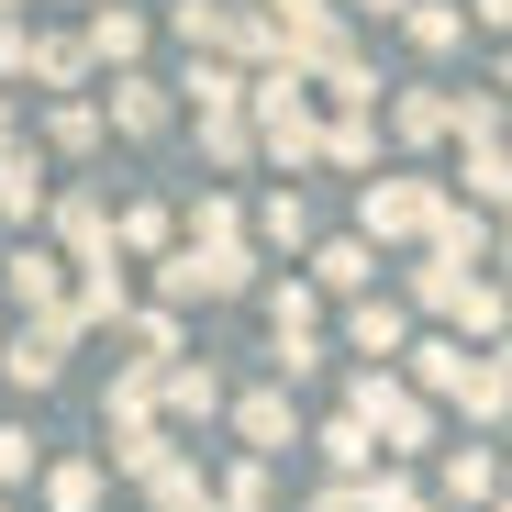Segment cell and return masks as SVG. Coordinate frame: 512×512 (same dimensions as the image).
<instances>
[{"instance_id":"obj_2","label":"cell","mask_w":512,"mask_h":512,"mask_svg":"<svg viewBox=\"0 0 512 512\" xmlns=\"http://www.w3.org/2000/svg\"><path fill=\"white\" fill-rule=\"evenodd\" d=\"M256 268H268V256H256L245 234H223V245H167V256H156V312H190V301H245V290H256Z\"/></svg>"},{"instance_id":"obj_23","label":"cell","mask_w":512,"mask_h":512,"mask_svg":"<svg viewBox=\"0 0 512 512\" xmlns=\"http://www.w3.org/2000/svg\"><path fill=\"white\" fill-rule=\"evenodd\" d=\"M501 401H512V379H501V346H468V379H457L468 435H490V423H501Z\"/></svg>"},{"instance_id":"obj_41","label":"cell","mask_w":512,"mask_h":512,"mask_svg":"<svg viewBox=\"0 0 512 512\" xmlns=\"http://www.w3.org/2000/svg\"><path fill=\"white\" fill-rule=\"evenodd\" d=\"M457 12H468L479 34H501V23H512V0H457Z\"/></svg>"},{"instance_id":"obj_43","label":"cell","mask_w":512,"mask_h":512,"mask_svg":"<svg viewBox=\"0 0 512 512\" xmlns=\"http://www.w3.org/2000/svg\"><path fill=\"white\" fill-rule=\"evenodd\" d=\"M357 12H379V23H401V0H357Z\"/></svg>"},{"instance_id":"obj_24","label":"cell","mask_w":512,"mask_h":512,"mask_svg":"<svg viewBox=\"0 0 512 512\" xmlns=\"http://www.w3.org/2000/svg\"><path fill=\"white\" fill-rule=\"evenodd\" d=\"M34 479H45L56 512H101V501H112V468H101V457H56V468H34Z\"/></svg>"},{"instance_id":"obj_44","label":"cell","mask_w":512,"mask_h":512,"mask_svg":"<svg viewBox=\"0 0 512 512\" xmlns=\"http://www.w3.org/2000/svg\"><path fill=\"white\" fill-rule=\"evenodd\" d=\"M0 23H23V0H0Z\"/></svg>"},{"instance_id":"obj_14","label":"cell","mask_w":512,"mask_h":512,"mask_svg":"<svg viewBox=\"0 0 512 512\" xmlns=\"http://www.w3.org/2000/svg\"><path fill=\"white\" fill-rule=\"evenodd\" d=\"M0 290H12V301H23V312H56V301H67V256H56V245H34V234H23V245H12V256H0Z\"/></svg>"},{"instance_id":"obj_42","label":"cell","mask_w":512,"mask_h":512,"mask_svg":"<svg viewBox=\"0 0 512 512\" xmlns=\"http://www.w3.org/2000/svg\"><path fill=\"white\" fill-rule=\"evenodd\" d=\"M12 134H23V112H12V90H0V145H12Z\"/></svg>"},{"instance_id":"obj_6","label":"cell","mask_w":512,"mask_h":512,"mask_svg":"<svg viewBox=\"0 0 512 512\" xmlns=\"http://www.w3.org/2000/svg\"><path fill=\"white\" fill-rule=\"evenodd\" d=\"M301 279H312V301H368V290H379V245H368V234H312Z\"/></svg>"},{"instance_id":"obj_19","label":"cell","mask_w":512,"mask_h":512,"mask_svg":"<svg viewBox=\"0 0 512 512\" xmlns=\"http://www.w3.org/2000/svg\"><path fill=\"white\" fill-rule=\"evenodd\" d=\"M301 446H323V468H334V479H368V468H379V446H368V423H357V412L301 423Z\"/></svg>"},{"instance_id":"obj_25","label":"cell","mask_w":512,"mask_h":512,"mask_svg":"<svg viewBox=\"0 0 512 512\" xmlns=\"http://www.w3.org/2000/svg\"><path fill=\"white\" fill-rule=\"evenodd\" d=\"M156 379H167V368H112V390H101V423H112V435H145V423H156Z\"/></svg>"},{"instance_id":"obj_29","label":"cell","mask_w":512,"mask_h":512,"mask_svg":"<svg viewBox=\"0 0 512 512\" xmlns=\"http://www.w3.org/2000/svg\"><path fill=\"white\" fill-rule=\"evenodd\" d=\"M223 23H234V0H179V12H167V34L190 56H223Z\"/></svg>"},{"instance_id":"obj_7","label":"cell","mask_w":512,"mask_h":512,"mask_svg":"<svg viewBox=\"0 0 512 512\" xmlns=\"http://www.w3.org/2000/svg\"><path fill=\"white\" fill-rule=\"evenodd\" d=\"M234 435H245L234 457H256V468L290 457V446H301V401H290L279 379H268V390H245V401H234Z\"/></svg>"},{"instance_id":"obj_11","label":"cell","mask_w":512,"mask_h":512,"mask_svg":"<svg viewBox=\"0 0 512 512\" xmlns=\"http://www.w3.org/2000/svg\"><path fill=\"white\" fill-rule=\"evenodd\" d=\"M45 201H56V179H45V156L12 134V145H0V223H12V234H34L45 223Z\"/></svg>"},{"instance_id":"obj_9","label":"cell","mask_w":512,"mask_h":512,"mask_svg":"<svg viewBox=\"0 0 512 512\" xmlns=\"http://www.w3.org/2000/svg\"><path fill=\"white\" fill-rule=\"evenodd\" d=\"M78 334H101V323H123L134 312V279H123V256H90V268H67V301H56Z\"/></svg>"},{"instance_id":"obj_13","label":"cell","mask_w":512,"mask_h":512,"mask_svg":"<svg viewBox=\"0 0 512 512\" xmlns=\"http://www.w3.org/2000/svg\"><path fill=\"white\" fill-rule=\"evenodd\" d=\"M490 490H501L490 435H479V446H446V468H435V512H490Z\"/></svg>"},{"instance_id":"obj_22","label":"cell","mask_w":512,"mask_h":512,"mask_svg":"<svg viewBox=\"0 0 512 512\" xmlns=\"http://www.w3.org/2000/svg\"><path fill=\"white\" fill-rule=\"evenodd\" d=\"M156 412H179V423H212L223 412V368H201V357H179L156 379Z\"/></svg>"},{"instance_id":"obj_40","label":"cell","mask_w":512,"mask_h":512,"mask_svg":"<svg viewBox=\"0 0 512 512\" xmlns=\"http://www.w3.org/2000/svg\"><path fill=\"white\" fill-rule=\"evenodd\" d=\"M312 512H368V490H357V479H323V490H312Z\"/></svg>"},{"instance_id":"obj_35","label":"cell","mask_w":512,"mask_h":512,"mask_svg":"<svg viewBox=\"0 0 512 512\" xmlns=\"http://www.w3.org/2000/svg\"><path fill=\"white\" fill-rule=\"evenodd\" d=\"M357 490H368V512H435V490H423V479H401V468H368Z\"/></svg>"},{"instance_id":"obj_31","label":"cell","mask_w":512,"mask_h":512,"mask_svg":"<svg viewBox=\"0 0 512 512\" xmlns=\"http://www.w3.org/2000/svg\"><path fill=\"white\" fill-rule=\"evenodd\" d=\"M457 179H468V212L490 223V212H501V190H512V156H501V145H468V167H457Z\"/></svg>"},{"instance_id":"obj_36","label":"cell","mask_w":512,"mask_h":512,"mask_svg":"<svg viewBox=\"0 0 512 512\" xmlns=\"http://www.w3.org/2000/svg\"><path fill=\"white\" fill-rule=\"evenodd\" d=\"M201 156H212V167H256V134H245V112H212V123H201Z\"/></svg>"},{"instance_id":"obj_30","label":"cell","mask_w":512,"mask_h":512,"mask_svg":"<svg viewBox=\"0 0 512 512\" xmlns=\"http://www.w3.org/2000/svg\"><path fill=\"white\" fill-rule=\"evenodd\" d=\"M390 134L401 145H435L446 134V90H390Z\"/></svg>"},{"instance_id":"obj_20","label":"cell","mask_w":512,"mask_h":512,"mask_svg":"<svg viewBox=\"0 0 512 512\" xmlns=\"http://www.w3.org/2000/svg\"><path fill=\"white\" fill-rule=\"evenodd\" d=\"M112 334H123V368H179V312H156V301H134V312L112 323Z\"/></svg>"},{"instance_id":"obj_1","label":"cell","mask_w":512,"mask_h":512,"mask_svg":"<svg viewBox=\"0 0 512 512\" xmlns=\"http://www.w3.org/2000/svg\"><path fill=\"white\" fill-rule=\"evenodd\" d=\"M245 134H256V156H268V167H290V179H301V167L323 156L312 78H301V67H256V78H245Z\"/></svg>"},{"instance_id":"obj_4","label":"cell","mask_w":512,"mask_h":512,"mask_svg":"<svg viewBox=\"0 0 512 512\" xmlns=\"http://www.w3.org/2000/svg\"><path fill=\"white\" fill-rule=\"evenodd\" d=\"M446 212V179H423V167H379V179L357 190V234L368 245H423Z\"/></svg>"},{"instance_id":"obj_8","label":"cell","mask_w":512,"mask_h":512,"mask_svg":"<svg viewBox=\"0 0 512 512\" xmlns=\"http://www.w3.org/2000/svg\"><path fill=\"white\" fill-rule=\"evenodd\" d=\"M45 212H56V256H67V268H90V256H112V201H101L90 179H67V190H56Z\"/></svg>"},{"instance_id":"obj_3","label":"cell","mask_w":512,"mask_h":512,"mask_svg":"<svg viewBox=\"0 0 512 512\" xmlns=\"http://www.w3.org/2000/svg\"><path fill=\"white\" fill-rule=\"evenodd\" d=\"M346 412L368 423V446H379V468H390V457H435V423H446L435 401H412V390H401L390 368H357V379H346Z\"/></svg>"},{"instance_id":"obj_26","label":"cell","mask_w":512,"mask_h":512,"mask_svg":"<svg viewBox=\"0 0 512 512\" xmlns=\"http://www.w3.org/2000/svg\"><path fill=\"white\" fill-rule=\"evenodd\" d=\"M312 78H323V101H334V112H379V67H368L357 45H334Z\"/></svg>"},{"instance_id":"obj_38","label":"cell","mask_w":512,"mask_h":512,"mask_svg":"<svg viewBox=\"0 0 512 512\" xmlns=\"http://www.w3.org/2000/svg\"><path fill=\"white\" fill-rule=\"evenodd\" d=\"M34 468H45V446L23 435V423H0V501H12V490H23Z\"/></svg>"},{"instance_id":"obj_15","label":"cell","mask_w":512,"mask_h":512,"mask_svg":"<svg viewBox=\"0 0 512 512\" xmlns=\"http://www.w3.org/2000/svg\"><path fill=\"white\" fill-rule=\"evenodd\" d=\"M256 256H312V201H301V179H279L268 201H256V234H245Z\"/></svg>"},{"instance_id":"obj_21","label":"cell","mask_w":512,"mask_h":512,"mask_svg":"<svg viewBox=\"0 0 512 512\" xmlns=\"http://www.w3.org/2000/svg\"><path fill=\"white\" fill-rule=\"evenodd\" d=\"M23 78H34V90H56V101H90V56H78V34H34Z\"/></svg>"},{"instance_id":"obj_33","label":"cell","mask_w":512,"mask_h":512,"mask_svg":"<svg viewBox=\"0 0 512 512\" xmlns=\"http://www.w3.org/2000/svg\"><path fill=\"white\" fill-rule=\"evenodd\" d=\"M312 323H323L312 279H268V334H312Z\"/></svg>"},{"instance_id":"obj_27","label":"cell","mask_w":512,"mask_h":512,"mask_svg":"<svg viewBox=\"0 0 512 512\" xmlns=\"http://www.w3.org/2000/svg\"><path fill=\"white\" fill-rule=\"evenodd\" d=\"M401 34H412L423 56H457V45H468V12H457V0H401Z\"/></svg>"},{"instance_id":"obj_16","label":"cell","mask_w":512,"mask_h":512,"mask_svg":"<svg viewBox=\"0 0 512 512\" xmlns=\"http://www.w3.org/2000/svg\"><path fill=\"white\" fill-rule=\"evenodd\" d=\"M78 56H90V78L112 67H145V12H123V0H101V12H90V34H78Z\"/></svg>"},{"instance_id":"obj_17","label":"cell","mask_w":512,"mask_h":512,"mask_svg":"<svg viewBox=\"0 0 512 512\" xmlns=\"http://www.w3.org/2000/svg\"><path fill=\"white\" fill-rule=\"evenodd\" d=\"M468 279H479V268H457V256L423 245V256H412V279H401V312H435V323H446V312L468 301Z\"/></svg>"},{"instance_id":"obj_18","label":"cell","mask_w":512,"mask_h":512,"mask_svg":"<svg viewBox=\"0 0 512 512\" xmlns=\"http://www.w3.org/2000/svg\"><path fill=\"white\" fill-rule=\"evenodd\" d=\"M312 167H346V179L368 190V179H379V112H334V123H323V156H312Z\"/></svg>"},{"instance_id":"obj_32","label":"cell","mask_w":512,"mask_h":512,"mask_svg":"<svg viewBox=\"0 0 512 512\" xmlns=\"http://www.w3.org/2000/svg\"><path fill=\"white\" fill-rule=\"evenodd\" d=\"M45 145H56V156H90V145H101V112H90V101H45Z\"/></svg>"},{"instance_id":"obj_5","label":"cell","mask_w":512,"mask_h":512,"mask_svg":"<svg viewBox=\"0 0 512 512\" xmlns=\"http://www.w3.org/2000/svg\"><path fill=\"white\" fill-rule=\"evenodd\" d=\"M67 346H78V323L67 312H34L23 334H0V379H12V390H56L67 379Z\"/></svg>"},{"instance_id":"obj_34","label":"cell","mask_w":512,"mask_h":512,"mask_svg":"<svg viewBox=\"0 0 512 512\" xmlns=\"http://www.w3.org/2000/svg\"><path fill=\"white\" fill-rule=\"evenodd\" d=\"M212 512H268V468H256V457H234V468L212 479Z\"/></svg>"},{"instance_id":"obj_10","label":"cell","mask_w":512,"mask_h":512,"mask_svg":"<svg viewBox=\"0 0 512 512\" xmlns=\"http://www.w3.org/2000/svg\"><path fill=\"white\" fill-rule=\"evenodd\" d=\"M90 112H101V134H167V123H179L167 78H145V67H123V78H112V101H90Z\"/></svg>"},{"instance_id":"obj_45","label":"cell","mask_w":512,"mask_h":512,"mask_svg":"<svg viewBox=\"0 0 512 512\" xmlns=\"http://www.w3.org/2000/svg\"><path fill=\"white\" fill-rule=\"evenodd\" d=\"M90 12H101V0H90Z\"/></svg>"},{"instance_id":"obj_46","label":"cell","mask_w":512,"mask_h":512,"mask_svg":"<svg viewBox=\"0 0 512 512\" xmlns=\"http://www.w3.org/2000/svg\"><path fill=\"white\" fill-rule=\"evenodd\" d=\"M0 512H12V501H0Z\"/></svg>"},{"instance_id":"obj_39","label":"cell","mask_w":512,"mask_h":512,"mask_svg":"<svg viewBox=\"0 0 512 512\" xmlns=\"http://www.w3.org/2000/svg\"><path fill=\"white\" fill-rule=\"evenodd\" d=\"M23 56H34V23H0V78H23Z\"/></svg>"},{"instance_id":"obj_28","label":"cell","mask_w":512,"mask_h":512,"mask_svg":"<svg viewBox=\"0 0 512 512\" xmlns=\"http://www.w3.org/2000/svg\"><path fill=\"white\" fill-rule=\"evenodd\" d=\"M179 90H190V112L212 123V112H245V67H223V56H190V78H179Z\"/></svg>"},{"instance_id":"obj_37","label":"cell","mask_w":512,"mask_h":512,"mask_svg":"<svg viewBox=\"0 0 512 512\" xmlns=\"http://www.w3.org/2000/svg\"><path fill=\"white\" fill-rule=\"evenodd\" d=\"M223 234H245V212H234V190H201L190 201V245H223Z\"/></svg>"},{"instance_id":"obj_12","label":"cell","mask_w":512,"mask_h":512,"mask_svg":"<svg viewBox=\"0 0 512 512\" xmlns=\"http://www.w3.org/2000/svg\"><path fill=\"white\" fill-rule=\"evenodd\" d=\"M346 346H357V368H401V346H412V312H401L390 290H368V301L346 312Z\"/></svg>"}]
</instances>
